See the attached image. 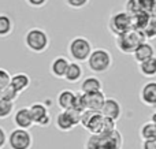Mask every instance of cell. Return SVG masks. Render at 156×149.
<instances>
[{
  "instance_id": "d6a6232c",
  "label": "cell",
  "mask_w": 156,
  "mask_h": 149,
  "mask_svg": "<svg viewBox=\"0 0 156 149\" xmlns=\"http://www.w3.org/2000/svg\"><path fill=\"white\" fill-rule=\"evenodd\" d=\"M48 0H26V3L30 5V7H34V8H40V7H44L47 4Z\"/></svg>"
},
{
  "instance_id": "44dd1931",
  "label": "cell",
  "mask_w": 156,
  "mask_h": 149,
  "mask_svg": "<svg viewBox=\"0 0 156 149\" xmlns=\"http://www.w3.org/2000/svg\"><path fill=\"white\" fill-rule=\"evenodd\" d=\"M97 90H103V84L97 77L90 75L86 77L81 84V92L82 93H90V92H97Z\"/></svg>"
},
{
  "instance_id": "3957f363",
  "label": "cell",
  "mask_w": 156,
  "mask_h": 149,
  "mask_svg": "<svg viewBox=\"0 0 156 149\" xmlns=\"http://www.w3.org/2000/svg\"><path fill=\"white\" fill-rule=\"evenodd\" d=\"M25 45L34 54H43L49 47V37L45 30L33 27L25 34Z\"/></svg>"
},
{
  "instance_id": "7c38bea8",
  "label": "cell",
  "mask_w": 156,
  "mask_h": 149,
  "mask_svg": "<svg viewBox=\"0 0 156 149\" xmlns=\"http://www.w3.org/2000/svg\"><path fill=\"white\" fill-rule=\"evenodd\" d=\"M14 125L19 129H26V130H29L32 126H34L29 107H22V108H18L14 112Z\"/></svg>"
},
{
  "instance_id": "ffe728a7",
  "label": "cell",
  "mask_w": 156,
  "mask_h": 149,
  "mask_svg": "<svg viewBox=\"0 0 156 149\" xmlns=\"http://www.w3.org/2000/svg\"><path fill=\"white\" fill-rule=\"evenodd\" d=\"M151 15L148 14V11H141V12H136L130 15V21H132V29L140 30L143 32L144 27L147 26Z\"/></svg>"
},
{
  "instance_id": "30bf717a",
  "label": "cell",
  "mask_w": 156,
  "mask_h": 149,
  "mask_svg": "<svg viewBox=\"0 0 156 149\" xmlns=\"http://www.w3.org/2000/svg\"><path fill=\"white\" fill-rule=\"evenodd\" d=\"M29 111H30V114H32L34 125L41 126V127H47V126L51 123V115H49L48 108H47L45 104L40 103V101L33 103L32 106L29 107Z\"/></svg>"
},
{
  "instance_id": "9a60e30c",
  "label": "cell",
  "mask_w": 156,
  "mask_h": 149,
  "mask_svg": "<svg viewBox=\"0 0 156 149\" xmlns=\"http://www.w3.org/2000/svg\"><path fill=\"white\" fill-rule=\"evenodd\" d=\"M10 86L12 88L15 92H18L19 95L23 93L27 88L30 86V77L26 73H16L14 75H11L10 79Z\"/></svg>"
},
{
  "instance_id": "603a6c76",
  "label": "cell",
  "mask_w": 156,
  "mask_h": 149,
  "mask_svg": "<svg viewBox=\"0 0 156 149\" xmlns=\"http://www.w3.org/2000/svg\"><path fill=\"white\" fill-rule=\"evenodd\" d=\"M147 5H148V0H126L125 11L132 15V14H136V12L147 11Z\"/></svg>"
},
{
  "instance_id": "e0dca14e",
  "label": "cell",
  "mask_w": 156,
  "mask_h": 149,
  "mask_svg": "<svg viewBox=\"0 0 156 149\" xmlns=\"http://www.w3.org/2000/svg\"><path fill=\"white\" fill-rule=\"evenodd\" d=\"M82 75H83V68L80 64V62H70L63 78L67 82H70V84H77L78 81H81Z\"/></svg>"
},
{
  "instance_id": "8fae6325",
  "label": "cell",
  "mask_w": 156,
  "mask_h": 149,
  "mask_svg": "<svg viewBox=\"0 0 156 149\" xmlns=\"http://www.w3.org/2000/svg\"><path fill=\"white\" fill-rule=\"evenodd\" d=\"M100 112L103 114V116H107L111 118L114 120H118L122 115V108H121V104H119L118 100L112 97H105L104 103H103L101 108H100Z\"/></svg>"
},
{
  "instance_id": "5b68a950",
  "label": "cell",
  "mask_w": 156,
  "mask_h": 149,
  "mask_svg": "<svg viewBox=\"0 0 156 149\" xmlns=\"http://www.w3.org/2000/svg\"><path fill=\"white\" fill-rule=\"evenodd\" d=\"M92 44L86 37L82 36H77L69 43V55L74 62H86L92 52Z\"/></svg>"
},
{
  "instance_id": "2e32d148",
  "label": "cell",
  "mask_w": 156,
  "mask_h": 149,
  "mask_svg": "<svg viewBox=\"0 0 156 149\" xmlns=\"http://www.w3.org/2000/svg\"><path fill=\"white\" fill-rule=\"evenodd\" d=\"M132 55H133V57H134L136 63H141V62H144V60L149 59V57L155 56V48L148 41H144V43H141L140 45L134 49V52H133Z\"/></svg>"
},
{
  "instance_id": "83f0119b",
  "label": "cell",
  "mask_w": 156,
  "mask_h": 149,
  "mask_svg": "<svg viewBox=\"0 0 156 149\" xmlns=\"http://www.w3.org/2000/svg\"><path fill=\"white\" fill-rule=\"evenodd\" d=\"M19 93L15 92V90L12 89V88L8 85V86L3 88V89H0V99H3V100H8V101H15L16 99H18Z\"/></svg>"
},
{
  "instance_id": "d6986e66",
  "label": "cell",
  "mask_w": 156,
  "mask_h": 149,
  "mask_svg": "<svg viewBox=\"0 0 156 149\" xmlns=\"http://www.w3.org/2000/svg\"><path fill=\"white\" fill-rule=\"evenodd\" d=\"M74 97H76V92H73V90H70V89H63L56 97L58 107H59L60 109L71 108L73 103H74Z\"/></svg>"
},
{
  "instance_id": "d4e9b609",
  "label": "cell",
  "mask_w": 156,
  "mask_h": 149,
  "mask_svg": "<svg viewBox=\"0 0 156 149\" xmlns=\"http://www.w3.org/2000/svg\"><path fill=\"white\" fill-rule=\"evenodd\" d=\"M140 136L143 140H155L156 138V125L152 120L145 122L140 129Z\"/></svg>"
},
{
  "instance_id": "277c9868",
  "label": "cell",
  "mask_w": 156,
  "mask_h": 149,
  "mask_svg": "<svg viewBox=\"0 0 156 149\" xmlns=\"http://www.w3.org/2000/svg\"><path fill=\"white\" fill-rule=\"evenodd\" d=\"M86 62L93 73H105L112 66V55L104 48L92 49Z\"/></svg>"
},
{
  "instance_id": "e575fe53",
  "label": "cell",
  "mask_w": 156,
  "mask_h": 149,
  "mask_svg": "<svg viewBox=\"0 0 156 149\" xmlns=\"http://www.w3.org/2000/svg\"><path fill=\"white\" fill-rule=\"evenodd\" d=\"M143 149H156V138L155 140H143Z\"/></svg>"
},
{
  "instance_id": "cb8c5ba5",
  "label": "cell",
  "mask_w": 156,
  "mask_h": 149,
  "mask_svg": "<svg viewBox=\"0 0 156 149\" xmlns=\"http://www.w3.org/2000/svg\"><path fill=\"white\" fill-rule=\"evenodd\" d=\"M12 19L7 14H0V37H7L12 33Z\"/></svg>"
},
{
  "instance_id": "52a82bcc",
  "label": "cell",
  "mask_w": 156,
  "mask_h": 149,
  "mask_svg": "<svg viewBox=\"0 0 156 149\" xmlns=\"http://www.w3.org/2000/svg\"><path fill=\"white\" fill-rule=\"evenodd\" d=\"M103 114L100 111H93V109H85L80 115V125L85 129L88 133L96 134L101 131L103 125Z\"/></svg>"
},
{
  "instance_id": "f1b7e54d",
  "label": "cell",
  "mask_w": 156,
  "mask_h": 149,
  "mask_svg": "<svg viewBox=\"0 0 156 149\" xmlns=\"http://www.w3.org/2000/svg\"><path fill=\"white\" fill-rule=\"evenodd\" d=\"M73 109H76L81 114L82 111L86 109V106H85V99H83V93H76V97H74V103H73Z\"/></svg>"
},
{
  "instance_id": "ac0fdd59",
  "label": "cell",
  "mask_w": 156,
  "mask_h": 149,
  "mask_svg": "<svg viewBox=\"0 0 156 149\" xmlns=\"http://www.w3.org/2000/svg\"><path fill=\"white\" fill-rule=\"evenodd\" d=\"M69 59L65 56H58L52 60L51 63V73L54 77L56 78H63L66 74V70H67V66H69Z\"/></svg>"
},
{
  "instance_id": "484cf974",
  "label": "cell",
  "mask_w": 156,
  "mask_h": 149,
  "mask_svg": "<svg viewBox=\"0 0 156 149\" xmlns=\"http://www.w3.org/2000/svg\"><path fill=\"white\" fill-rule=\"evenodd\" d=\"M14 108H15L14 101L0 99V119H7L8 116H11V114H14Z\"/></svg>"
},
{
  "instance_id": "ba28073f",
  "label": "cell",
  "mask_w": 156,
  "mask_h": 149,
  "mask_svg": "<svg viewBox=\"0 0 156 149\" xmlns=\"http://www.w3.org/2000/svg\"><path fill=\"white\" fill-rule=\"evenodd\" d=\"M80 112L73 108L62 109L55 118V125L60 131H70L80 125Z\"/></svg>"
},
{
  "instance_id": "4316f807",
  "label": "cell",
  "mask_w": 156,
  "mask_h": 149,
  "mask_svg": "<svg viewBox=\"0 0 156 149\" xmlns=\"http://www.w3.org/2000/svg\"><path fill=\"white\" fill-rule=\"evenodd\" d=\"M143 34L145 37V40H155L156 38V16L149 18L148 23L143 30Z\"/></svg>"
},
{
  "instance_id": "7402d4cb",
  "label": "cell",
  "mask_w": 156,
  "mask_h": 149,
  "mask_svg": "<svg viewBox=\"0 0 156 149\" xmlns=\"http://www.w3.org/2000/svg\"><path fill=\"white\" fill-rule=\"evenodd\" d=\"M140 73L147 78H154L156 77V56H152L144 62L138 63Z\"/></svg>"
},
{
  "instance_id": "6da1fadb",
  "label": "cell",
  "mask_w": 156,
  "mask_h": 149,
  "mask_svg": "<svg viewBox=\"0 0 156 149\" xmlns=\"http://www.w3.org/2000/svg\"><path fill=\"white\" fill-rule=\"evenodd\" d=\"M123 138L118 129L110 133H96L90 134L86 140L83 149H122Z\"/></svg>"
},
{
  "instance_id": "9c48e42d",
  "label": "cell",
  "mask_w": 156,
  "mask_h": 149,
  "mask_svg": "<svg viewBox=\"0 0 156 149\" xmlns=\"http://www.w3.org/2000/svg\"><path fill=\"white\" fill-rule=\"evenodd\" d=\"M108 29L114 36H119L122 33L132 29V21H130V14L126 11H119V12L111 15L108 21Z\"/></svg>"
},
{
  "instance_id": "4fadbf2b",
  "label": "cell",
  "mask_w": 156,
  "mask_h": 149,
  "mask_svg": "<svg viewBox=\"0 0 156 149\" xmlns=\"http://www.w3.org/2000/svg\"><path fill=\"white\" fill-rule=\"evenodd\" d=\"M140 100L144 106L156 107V81H148L141 88Z\"/></svg>"
},
{
  "instance_id": "5bb4252c",
  "label": "cell",
  "mask_w": 156,
  "mask_h": 149,
  "mask_svg": "<svg viewBox=\"0 0 156 149\" xmlns=\"http://www.w3.org/2000/svg\"><path fill=\"white\" fill-rule=\"evenodd\" d=\"M83 99H85V106L86 109H93V111H100L103 103L105 100V96L101 90L90 93H83Z\"/></svg>"
},
{
  "instance_id": "8992f818",
  "label": "cell",
  "mask_w": 156,
  "mask_h": 149,
  "mask_svg": "<svg viewBox=\"0 0 156 149\" xmlns=\"http://www.w3.org/2000/svg\"><path fill=\"white\" fill-rule=\"evenodd\" d=\"M7 145L10 149H30L33 147V137L26 129L15 127L7 134Z\"/></svg>"
},
{
  "instance_id": "7a4b0ae2",
  "label": "cell",
  "mask_w": 156,
  "mask_h": 149,
  "mask_svg": "<svg viewBox=\"0 0 156 149\" xmlns=\"http://www.w3.org/2000/svg\"><path fill=\"white\" fill-rule=\"evenodd\" d=\"M144 41H148V40H145L143 32L134 30V29H130L115 37V43L118 49L122 54H126V55H132L134 52V49L141 43H144Z\"/></svg>"
},
{
  "instance_id": "8d00e7d4",
  "label": "cell",
  "mask_w": 156,
  "mask_h": 149,
  "mask_svg": "<svg viewBox=\"0 0 156 149\" xmlns=\"http://www.w3.org/2000/svg\"><path fill=\"white\" fill-rule=\"evenodd\" d=\"M151 120H152V122H154L155 125H156V111L154 112V114H152V116H151Z\"/></svg>"
},
{
  "instance_id": "4dcf8cb0",
  "label": "cell",
  "mask_w": 156,
  "mask_h": 149,
  "mask_svg": "<svg viewBox=\"0 0 156 149\" xmlns=\"http://www.w3.org/2000/svg\"><path fill=\"white\" fill-rule=\"evenodd\" d=\"M10 79H11L10 73L7 70H4V68H0V89L8 86L10 85Z\"/></svg>"
},
{
  "instance_id": "836d02e7",
  "label": "cell",
  "mask_w": 156,
  "mask_h": 149,
  "mask_svg": "<svg viewBox=\"0 0 156 149\" xmlns=\"http://www.w3.org/2000/svg\"><path fill=\"white\" fill-rule=\"evenodd\" d=\"M147 11L151 16H156V0H148Z\"/></svg>"
},
{
  "instance_id": "1f68e13d",
  "label": "cell",
  "mask_w": 156,
  "mask_h": 149,
  "mask_svg": "<svg viewBox=\"0 0 156 149\" xmlns=\"http://www.w3.org/2000/svg\"><path fill=\"white\" fill-rule=\"evenodd\" d=\"M88 3H89V0H66V4L71 8H76V10L88 5Z\"/></svg>"
},
{
  "instance_id": "d590c367",
  "label": "cell",
  "mask_w": 156,
  "mask_h": 149,
  "mask_svg": "<svg viewBox=\"0 0 156 149\" xmlns=\"http://www.w3.org/2000/svg\"><path fill=\"white\" fill-rule=\"evenodd\" d=\"M7 145V133L3 127H0V149H3Z\"/></svg>"
},
{
  "instance_id": "f546056e",
  "label": "cell",
  "mask_w": 156,
  "mask_h": 149,
  "mask_svg": "<svg viewBox=\"0 0 156 149\" xmlns=\"http://www.w3.org/2000/svg\"><path fill=\"white\" fill-rule=\"evenodd\" d=\"M114 130H116V120L104 116L103 125H101V131H100V133H110V131H114Z\"/></svg>"
}]
</instances>
